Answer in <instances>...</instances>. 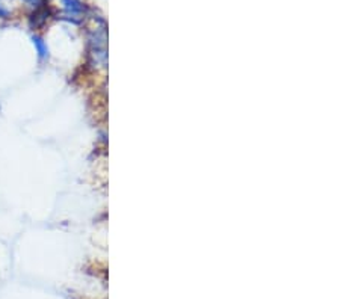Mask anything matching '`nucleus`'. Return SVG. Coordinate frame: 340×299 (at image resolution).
I'll return each instance as SVG.
<instances>
[{
	"mask_svg": "<svg viewBox=\"0 0 340 299\" xmlns=\"http://www.w3.org/2000/svg\"><path fill=\"white\" fill-rule=\"evenodd\" d=\"M61 2L64 5V9L67 12L68 20L77 23V20L74 17H79L83 12V9H85L83 3L80 2V0H61Z\"/></svg>",
	"mask_w": 340,
	"mask_h": 299,
	"instance_id": "1",
	"label": "nucleus"
},
{
	"mask_svg": "<svg viewBox=\"0 0 340 299\" xmlns=\"http://www.w3.org/2000/svg\"><path fill=\"white\" fill-rule=\"evenodd\" d=\"M32 41H33V45H35V48H36V52H38V56H39L41 59L48 58V47H47V44L44 42V39H42L41 36H33Z\"/></svg>",
	"mask_w": 340,
	"mask_h": 299,
	"instance_id": "2",
	"label": "nucleus"
},
{
	"mask_svg": "<svg viewBox=\"0 0 340 299\" xmlns=\"http://www.w3.org/2000/svg\"><path fill=\"white\" fill-rule=\"evenodd\" d=\"M27 2H35V0H27Z\"/></svg>",
	"mask_w": 340,
	"mask_h": 299,
	"instance_id": "4",
	"label": "nucleus"
},
{
	"mask_svg": "<svg viewBox=\"0 0 340 299\" xmlns=\"http://www.w3.org/2000/svg\"><path fill=\"white\" fill-rule=\"evenodd\" d=\"M9 15V12L6 11V9H3L2 6H0V17H3V18H6Z\"/></svg>",
	"mask_w": 340,
	"mask_h": 299,
	"instance_id": "3",
	"label": "nucleus"
}]
</instances>
